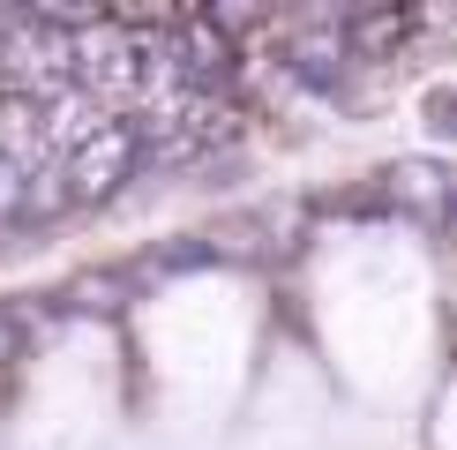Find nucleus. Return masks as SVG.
<instances>
[{"instance_id":"nucleus-8","label":"nucleus","mask_w":457,"mask_h":450,"mask_svg":"<svg viewBox=\"0 0 457 450\" xmlns=\"http://www.w3.org/2000/svg\"><path fill=\"white\" fill-rule=\"evenodd\" d=\"M15 346H23V338H15V315H8V300H0V361H15Z\"/></svg>"},{"instance_id":"nucleus-2","label":"nucleus","mask_w":457,"mask_h":450,"mask_svg":"<svg viewBox=\"0 0 457 450\" xmlns=\"http://www.w3.org/2000/svg\"><path fill=\"white\" fill-rule=\"evenodd\" d=\"M136 158H143L136 121H128V112H112L98 136H83V143L68 150V165H61L68 203H105V196H120V188L136 180Z\"/></svg>"},{"instance_id":"nucleus-6","label":"nucleus","mask_w":457,"mask_h":450,"mask_svg":"<svg viewBox=\"0 0 457 450\" xmlns=\"http://www.w3.org/2000/svg\"><path fill=\"white\" fill-rule=\"evenodd\" d=\"M61 308H75V315H120L128 308V278H75V286L61 293Z\"/></svg>"},{"instance_id":"nucleus-4","label":"nucleus","mask_w":457,"mask_h":450,"mask_svg":"<svg viewBox=\"0 0 457 450\" xmlns=\"http://www.w3.org/2000/svg\"><path fill=\"white\" fill-rule=\"evenodd\" d=\"M278 61H285V75H300L308 90H337V75L353 68V46H345V30H330V23H300L278 46Z\"/></svg>"},{"instance_id":"nucleus-1","label":"nucleus","mask_w":457,"mask_h":450,"mask_svg":"<svg viewBox=\"0 0 457 450\" xmlns=\"http://www.w3.org/2000/svg\"><path fill=\"white\" fill-rule=\"evenodd\" d=\"M0 75L23 83L30 98H53L75 83V38L53 30L46 15H0Z\"/></svg>"},{"instance_id":"nucleus-7","label":"nucleus","mask_w":457,"mask_h":450,"mask_svg":"<svg viewBox=\"0 0 457 450\" xmlns=\"http://www.w3.org/2000/svg\"><path fill=\"white\" fill-rule=\"evenodd\" d=\"M15 203H23V165L0 158V225H15Z\"/></svg>"},{"instance_id":"nucleus-3","label":"nucleus","mask_w":457,"mask_h":450,"mask_svg":"<svg viewBox=\"0 0 457 450\" xmlns=\"http://www.w3.org/2000/svg\"><path fill=\"white\" fill-rule=\"evenodd\" d=\"M383 203L397 218H412V225H428V233H443V211H450V173L435 158H397L390 173H383Z\"/></svg>"},{"instance_id":"nucleus-5","label":"nucleus","mask_w":457,"mask_h":450,"mask_svg":"<svg viewBox=\"0 0 457 450\" xmlns=\"http://www.w3.org/2000/svg\"><path fill=\"white\" fill-rule=\"evenodd\" d=\"M61 211H68V180H61V165H37V173H23L15 225H30V218H61Z\"/></svg>"}]
</instances>
